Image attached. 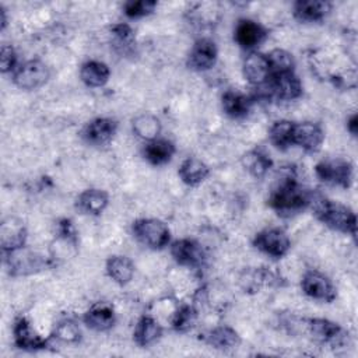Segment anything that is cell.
<instances>
[{
	"label": "cell",
	"mask_w": 358,
	"mask_h": 358,
	"mask_svg": "<svg viewBox=\"0 0 358 358\" xmlns=\"http://www.w3.org/2000/svg\"><path fill=\"white\" fill-rule=\"evenodd\" d=\"M312 194L294 176H285L270 193L268 204L277 214L291 215L310 204Z\"/></svg>",
	"instance_id": "obj_1"
},
{
	"label": "cell",
	"mask_w": 358,
	"mask_h": 358,
	"mask_svg": "<svg viewBox=\"0 0 358 358\" xmlns=\"http://www.w3.org/2000/svg\"><path fill=\"white\" fill-rule=\"evenodd\" d=\"M310 204L315 215L324 225H327L331 229L355 236L357 218L350 207L329 200L324 196H312Z\"/></svg>",
	"instance_id": "obj_2"
},
{
	"label": "cell",
	"mask_w": 358,
	"mask_h": 358,
	"mask_svg": "<svg viewBox=\"0 0 358 358\" xmlns=\"http://www.w3.org/2000/svg\"><path fill=\"white\" fill-rule=\"evenodd\" d=\"M134 236L150 249H162L169 242V228L157 218H140L133 222Z\"/></svg>",
	"instance_id": "obj_3"
},
{
	"label": "cell",
	"mask_w": 358,
	"mask_h": 358,
	"mask_svg": "<svg viewBox=\"0 0 358 358\" xmlns=\"http://www.w3.org/2000/svg\"><path fill=\"white\" fill-rule=\"evenodd\" d=\"M50 77L49 67L39 59L22 63L13 73V83L21 90H36L42 87Z\"/></svg>",
	"instance_id": "obj_4"
},
{
	"label": "cell",
	"mask_w": 358,
	"mask_h": 358,
	"mask_svg": "<svg viewBox=\"0 0 358 358\" xmlns=\"http://www.w3.org/2000/svg\"><path fill=\"white\" fill-rule=\"evenodd\" d=\"M320 180L341 187H350L352 183V165L343 158L323 159L315 166Z\"/></svg>",
	"instance_id": "obj_5"
},
{
	"label": "cell",
	"mask_w": 358,
	"mask_h": 358,
	"mask_svg": "<svg viewBox=\"0 0 358 358\" xmlns=\"http://www.w3.org/2000/svg\"><path fill=\"white\" fill-rule=\"evenodd\" d=\"M253 245L260 252L271 257L280 259L288 253L291 248V241L285 231L280 228H266L256 234Z\"/></svg>",
	"instance_id": "obj_6"
},
{
	"label": "cell",
	"mask_w": 358,
	"mask_h": 358,
	"mask_svg": "<svg viewBox=\"0 0 358 358\" xmlns=\"http://www.w3.org/2000/svg\"><path fill=\"white\" fill-rule=\"evenodd\" d=\"M6 255H7L6 257L7 267L10 268V273L13 275L31 274L41 270L45 266V262L42 260V257L25 249V246L7 252Z\"/></svg>",
	"instance_id": "obj_7"
},
{
	"label": "cell",
	"mask_w": 358,
	"mask_h": 358,
	"mask_svg": "<svg viewBox=\"0 0 358 358\" xmlns=\"http://www.w3.org/2000/svg\"><path fill=\"white\" fill-rule=\"evenodd\" d=\"M301 285L303 292L313 299L333 302L336 298V288L333 282L324 274L316 270L308 271L303 275Z\"/></svg>",
	"instance_id": "obj_8"
},
{
	"label": "cell",
	"mask_w": 358,
	"mask_h": 358,
	"mask_svg": "<svg viewBox=\"0 0 358 358\" xmlns=\"http://www.w3.org/2000/svg\"><path fill=\"white\" fill-rule=\"evenodd\" d=\"M324 140L323 129L317 123L302 122L294 123L292 145H299L308 152H316L320 150Z\"/></svg>",
	"instance_id": "obj_9"
},
{
	"label": "cell",
	"mask_w": 358,
	"mask_h": 358,
	"mask_svg": "<svg viewBox=\"0 0 358 358\" xmlns=\"http://www.w3.org/2000/svg\"><path fill=\"white\" fill-rule=\"evenodd\" d=\"M267 81L270 94L278 99L292 101L299 98L302 94V83L296 77L295 71L270 76Z\"/></svg>",
	"instance_id": "obj_10"
},
{
	"label": "cell",
	"mask_w": 358,
	"mask_h": 358,
	"mask_svg": "<svg viewBox=\"0 0 358 358\" xmlns=\"http://www.w3.org/2000/svg\"><path fill=\"white\" fill-rule=\"evenodd\" d=\"M171 255L176 263L187 267H199L204 262V250L201 245L194 239H179L171 246Z\"/></svg>",
	"instance_id": "obj_11"
},
{
	"label": "cell",
	"mask_w": 358,
	"mask_h": 358,
	"mask_svg": "<svg viewBox=\"0 0 358 358\" xmlns=\"http://www.w3.org/2000/svg\"><path fill=\"white\" fill-rule=\"evenodd\" d=\"M217 55L215 43L207 38H201L193 45L187 57V66L196 71L210 70L217 62Z\"/></svg>",
	"instance_id": "obj_12"
},
{
	"label": "cell",
	"mask_w": 358,
	"mask_h": 358,
	"mask_svg": "<svg viewBox=\"0 0 358 358\" xmlns=\"http://www.w3.org/2000/svg\"><path fill=\"white\" fill-rule=\"evenodd\" d=\"M117 129L116 120L110 117H96L87 123L83 130V137L92 145H102L112 140Z\"/></svg>",
	"instance_id": "obj_13"
},
{
	"label": "cell",
	"mask_w": 358,
	"mask_h": 358,
	"mask_svg": "<svg viewBox=\"0 0 358 358\" xmlns=\"http://www.w3.org/2000/svg\"><path fill=\"white\" fill-rule=\"evenodd\" d=\"M242 70L245 78L256 87L264 85L270 77V66L267 56L259 52H252L245 57Z\"/></svg>",
	"instance_id": "obj_14"
},
{
	"label": "cell",
	"mask_w": 358,
	"mask_h": 358,
	"mask_svg": "<svg viewBox=\"0 0 358 358\" xmlns=\"http://www.w3.org/2000/svg\"><path fill=\"white\" fill-rule=\"evenodd\" d=\"M0 239H1V249L4 253L25 246L27 229L24 227V222L14 217H8L3 220L1 229H0Z\"/></svg>",
	"instance_id": "obj_15"
},
{
	"label": "cell",
	"mask_w": 358,
	"mask_h": 358,
	"mask_svg": "<svg viewBox=\"0 0 358 358\" xmlns=\"http://www.w3.org/2000/svg\"><path fill=\"white\" fill-rule=\"evenodd\" d=\"M14 343L21 350H41L48 345V338H43L36 331L32 330L29 322L25 317H18L13 327Z\"/></svg>",
	"instance_id": "obj_16"
},
{
	"label": "cell",
	"mask_w": 358,
	"mask_h": 358,
	"mask_svg": "<svg viewBox=\"0 0 358 358\" xmlns=\"http://www.w3.org/2000/svg\"><path fill=\"white\" fill-rule=\"evenodd\" d=\"M266 35L267 31L253 20H239L234 32L236 43L243 49H252L257 46L264 41Z\"/></svg>",
	"instance_id": "obj_17"
},
{
	"label": "cell",
	"mask_w": 358,
	"mask_h": 358,
	"mask_svg": "<svg viewBox=\"0 0 358 358\" xmlns=\"http://www.w3.org/2000/svg\"><path fill=\"white\" fill-rule=\"evenodd\" d=\"M116 316L112 305L106 302H98L92 305L84 315V323L96 331H105L115 324Z\"/></svg>",
	"instance_id": "obj_18"
},
{
	"label": "cell",
	"mask_w": 358,
	"mask_h": 358,
	"mask_svg": "<svg viewBox=\"0 0 358 358\" xmlns=\"http://www.w3.org/2000/svg\"><path fill=\"white\" fill-rule=\"evenodd\" d=\"M308 330L316 341L323 344H336L343 337V329L329 319H309Z\"/></svg>",
	"instance_id": "obj_19"
},
{
	"label": "cell",
	"mask_w": 358,
	"mask_h": 358,
	"mask_svg": "<svg viewBox=\"0 0 358 358\" xmlns=\"http://www.w3.org/2000/svg\"><path fill=\"white\" fill-rule=\"evenodd\" d=\"M331 10L329 1L322 0H299L294 4V15L299 21L316 22L322 21Z\"/></svg>",
	"instance_id": "obj_20"
},
{
	"label": "cell",
	"mask_w": 358,
	"mask_h": 358,
	"mask_svg": "<svg viewBox=\"0 0 358 358\" xmlns=\"http://www.w3.org/2000/svg\"><path fill=\"white\" fill-rule=\"evenodd\" d=\"M162 334L161 324L151 316H141L134 327L133 340L140 347H148L154 344Z\"/></svg>",
	"instance_id": "obj_21"
},
{
	"label": "cell",
	"mask_w": 358,
	"mask_h": 358,
	"mask_svg": "<svg viewBox=\"0 0 358 358\" xmlns=\"http://www.w3.org/2000/svg\"><path fill=\"white\" fill-rule=\"evenodd\" d=\"M204 341L215 350H232L241 344V336L229 326H218L204 334Z\"/></svg>",
	"instance_id": "obj_22"
},
{
	"label": "cell",
	"mask_w": 358,
	"mask_h": 358,
	"mask_svg": "<svg viewBox=\"0 0 358 358\" xmlns=\"http://www.w3.org/2000/svg\"><path fill=\"white\" fill-rule=\"evenodd\" d=\"M175 154V145L166 138H155L147 141L143 155L152 165H164L171 161Z\"/></svg>",
	"instance_id": "obj_23"
},
{
	"label": "cell",
	"mask_w": 358,
	"mask_h": 358,
	"mask_svg": "<svg viewBox=\"0 0 358 358\" xmlns=\"http://www.w3.org/2000/svg\"><path fill=\"white\" fill-rule=\"evenodd\" d=\"M221 103L224 112L228 116L234 119H241L249 113L252 101L245 94L236 90H227L221 96Z\"/></svg>",
	"instance_id": "obj_24"
},
{
	"label": "cell",
	"mask_w": 358,
	"mask_h": 358,
	"mask_svg": "<svg viewBox=\"0 0 358 358\" xmlns=\"http://www.w3.org/2000/svg\"><path fill=\"white\" fill-rule=\"evenodd\" d=\"M208 173H210V168L201 159L194 157L186 158L178 169L179 178L182 179L183 183L189 186H196L201 183L208 176Z\"/></svg>",
	"instance_id": "obj_25"
},
{
	"label": "cell",
	"mask_w": 358,
	"mask_h": 358,
	"mask_svg": "<svg viewBox=\"0 0 358 358\" xmlns=\"http://www.w3.org/2000/svg\"><path fill=\"white\" fill-rule=\"evenodd\" d=\"M108 193L101 189H87L77 199V207L83 213L91 215L101 214L108 207Z\"/></svg>",
	"instance_id": "obj_26"
},
{
	"label": "cell",
	"mask_w": 358,
	"mask_h": 358,
	"mask_svg": "<svg viewBox=\"0 0 358 358\" xmlns=\"http://www.w3.org/2000/svg\"><path fill=\"white\" fill-rule=\"evenodd\" d=\"M109 67L98 60H88L80 69L81 81L91 88L102 87L109 80Z\"/></svg>",
	"instance_id": "obj_27"
},
{
	"label": "cell",
	"mask_w": 358,
	"mask_h": 358,
	"mask_svg": "<svg viewBox=\"0 0 358 358\" xmlns=\"http://www.w3.org/2000/svg\"><path fill=\"white\" fill-rule=\"evenodd\" d=\"M106 273L108 275L117 282L119 285H124L127 284L133 275H134V264L133 262L122 255H116V256H110L106 260Z\"/></svg>",
	"instance_id": "obj_28"
},
{
	"label": "cell",
	"mask_w": 358,
	"mask_h": 358,
	"mask_svg": "<svg viewBox=\"0 0 358 358\" xmlns=\"http://www.w3.org/2000/svg\"><path fill=\"white\" fill-rule=\"evenodd\" d=\"M242 165L255 178H262L271 168L273 161L263 150L255 148V150L248 151L242 157Z\"/></svg>",
	"instance_id": "obj_29"
},
{
	"label": "cell",
	"mask_w": 358,
	"mask_h": 358,
	"mask_svg": "<svg viewBox=\"0 0 358 358\" xmlns=\"http://www.w3.org/2000/svg\"><path fill=\"white\" fill-rule=\"evenodd\" d=\"M133 131L145 141L155 140L161 133V122L151 113L138 115L133 120Z\"/></svg>",
	"instance_id": "obj_30"
},
{
	"label": "cell",
	"mask_w": 358,
	"mask_h": 358,
	"mask_svg": "<svg viewBox=\"0 0 358 358\" xmlns=\"http://www.w3.org/2000/svg\"><path fill=\"white\" fill-rule=\"evenodd\" d=\"M292 131L294 122L291 120H277L268 130V137L273 145L280 150H285L292 145Z\"/></svg>",
	"instance_id": "obj_31"
},
{
	"label": "cell",
	"mask_w": 358,
	"mask_h": 358,
	"mask_svg": "<svg viewBox=\"0 0 358 358\" xmlns=\"http://www.w3.org/2000/svg\"><path fill=\"white\" fill-rule=\"evenodd\" d=\"M266 56L270 66V76L292 73L295 69L294 56L284 49H273Z\"/></svg>",
	"instance_id": "obj_32"
},
{
	"label": "cell",
	"mask_w": 358,
	"mask_h": 358,
	"mask_svg": "<svg viewBox=\"0 0 358 358\" xmlns=\"http://www.w3.org/2000/svg\"><path fill=\"white\" fill-rule=\"evenodd\" d=\"M112 36H113V43L117 49L122 52H127L133 48L134 43V32L130 25L127 24H116L110 29Z\"/></svg>",
	"instance_id": "obj_33"
},
{
	"label": "cell",
	"mask_w": 358,
	"mask_h": 358,
	"mask_svg": "<svg viewBox=\"0 0 358 358\" xmlns=\"http://www.w3.org/2000/svg\"><path fill=\"white\" fill-rule=\"evenodd\" d=\"M197 319V310L190 305H182L172 317V327L176 331L189 330Z\"/></svg>",
	"instance_id": "obj_34"
},
{
	"label": "cell",
	"mask_w": 358,
	"mask_h": 358,
	"mask_svg": "<svg viewBox=\"0 0 358 358\" xmlns=\"http://www.w3.org/2000/svg\"><path fill=\"white\" fill-rule=\"evenodd\" d=\"M55 334L59 340L66 343H76L80 340V327L78 324L71 319H64L57 323L55 329Z\"/></svg>",
	"instance_id": "obj_35"
},
{
	"label": "cell",
	"mask_w": 358,
	"mask_h": 358,
	"mask_svg": "<svg viewBox=\"0 0 358 358\" xmlns=\"http://www.w3.org/2000/svg\"><path fill=\"white\" fill-rule=\"evenodd\" d=\"M266 280H267V271L266 270H259V268L246 270L241 275V285L245 289V292L246 291L256 292Z\"/></svg>",
	"instance_id": "obj_36"
},
{
	"label": "cell",
	"mask_w": 358,
	"mask_h": 358,
	"mask_svg": "<svg viewBox=\"0 0 358 358\" xmlns=\"http://www.w3.org/2000/svg\"><path fill=\"white\" fill-rule=\"evenodd\" d=\"M155 6H157V1H151V0H137V1L131 0L124 3L123 10L129 18H140L152 13Z\"/></svg>",
	"instance_id": "obj_37"
},
{
	"label": "cell",
	"mask_w": 358,
	"mask_h": 358,
	"mask_svg": "<svg viewBox=\"0 0 358 358\" xmlns=\"http://www.w3.org/2000/svg\"><path fill=\"white\" fill-rule=\"evenodd\" d=\"M0 66H1V71L3 73H8V71H15V66H17V53L13 49V46L10 45H3L1 46V52H0Z\"/></svg>",
	"instance_id": "obj_38"
},
{
	"label": "cell",
	"mask_w": 358,
	"mask_h": 358,
	"mask_svg": "<svg viewBox=\"0 0 358 358\" xmlns=\"http://www.w3.org/2000/svg\"><path fill=\"white\" fill-rule=\"evenodd\" d=\"M347 129H348V131L352 134V136H357V133H358V116L354 113V115H351V117L348 119V122H347Z\"/></svg>",
	"instance_id": "obj_39"
},
{
	"label": "cell",
	"mask_w": 358,
	"mask_h": 358,
	"mask_svg": "<svg viewBox=\"0 0 358 358\" xmlns=\"http://www.w3.org/2000/svg\"><path fill=\"white\" fill-rule=\"evenodd\" d=\"M0 15H1V29H4L6 24H7V17H6L4 7H0Z\"/></svg>",
	"instance_id": "obj_40"
}]
</instances>
